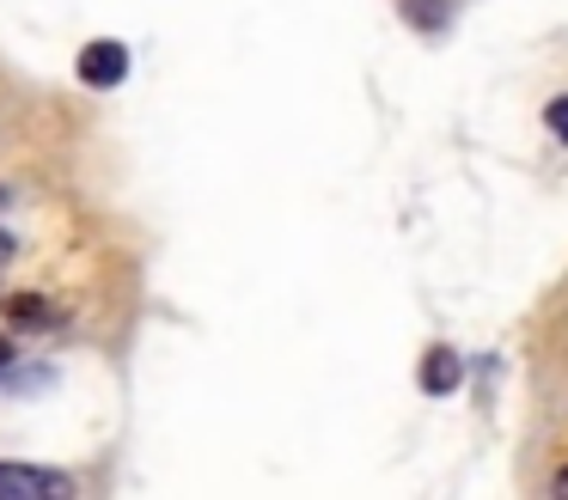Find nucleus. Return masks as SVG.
Wrapping results in <instances>:
<instances>
[{
	"label": "nucleus",
	"mask_w": 568,
	"mask_h": 500,
	"mask_svg": "<svg viewBox=\"0 0 568 500\" xmlns=\"http://www.w3.org/2000/svg\"><path fill=\"white\" fill-rule=\"evenodd\" d=\"M74 494L62 470H38V463H0V500H62Z\"/></svg>",
	"instance_id": "1"
},
{
	"label": "nucleus",
	"mask_w": 568,
	"mask_h": 500,
	"mask_svg": "<svg viewBox=\"0 0 568 500\" xmlns=\"http://www.w3.org/2000/svg\"><path fill=\"white\" fill-rule=\"evenodd\" d=\"M129 73V49L111 43V37H99V43L80 49V80L87 85H116Z\"/></svg>",
	"instance_id": "2"
},
{
	"label": "nucleus",
	"mask_w": 568,
	"mask_h": 500,
	"mask_svg": "<svg viewBox=\"0 0 568 500\" xmlns=\"http://www.w3.org/2000/svg\"><path fill=\"white\" fill-rule=\"evenodd\" d=\"M458 378H465V360H458L453 348H428V360H422V390L446 397V390H458Z\"/></svg>",
	"instance_id": "3"
},
{
	"label": "nucleus",
	"mask_w": 568,
	"mask_h": 500,
	"mask_svg": "<svg viewBox=\"0 0 568 500\" xmlns=\"http://www.w3.org/2000/svg\"><path fill=\"white\" fill-rule=\"evenodd\" d=\"M7 317L31 329V324H43L50 312H43V299H38V293H13V299H7Z\"/></svg>",
	"instance_id": "4"
},
{
	"label": "nucleus",
	"mask_w": 568,
	"mask_h": 500,
	"mask_svg": "<svg viewBox=\"0 0 568 500\" xmlns=\"http://www.w3.org/2000/svg\"><path fill=\"white\" fill-rule=\"evenodd\" d=\"M404 12H409L416 24H428V31H434V24H440V12H446V0H404Z\"/></svg>",
	"instance_id": "5"
},
{
	"label": "nucleus",
	"mask_w": 568,
	"mask_h": 500,
	"mask_svg": "<svg viewBox=\"0 0 568 500\" xmlns=\"http://www.w3.org/2000/svg\"><path fill=\"white\" fill-rule=\"evenodd\" d=\"M550 129L568 141V98H556V104H550Z\"/></svg>",
	"instance_id": "6"
},
{
	"label": "nucleus",
	"mask_w": 568,
	"mask_h": 500,
	"mask_svg": "<svg viewBox=\"0 0 568 500\" xmlns=\"http://www.w3.org/2000/svg\"><path fill=\"white\" fill-rule=\"evenodd\" d=\"M7 256H13V238H7V232H0V263H7Z\"/></svg>",
	"instance_id": "7"
},
{
	"label": "nucleus",
	"mask_w": 568,
	"mask_h": 500,
	"mask_svg": "<svg viewBox=\"0 0 568 500\" xmlns=\"http://www.w3.org/2000/svg\"><path fill=\"white\" fill-rule=\"evenodd\" d=\"M7 360H13V341H7V336H0V366H7Z\"/></svg>",
	"instance_id": "8"
}]
</instances>
